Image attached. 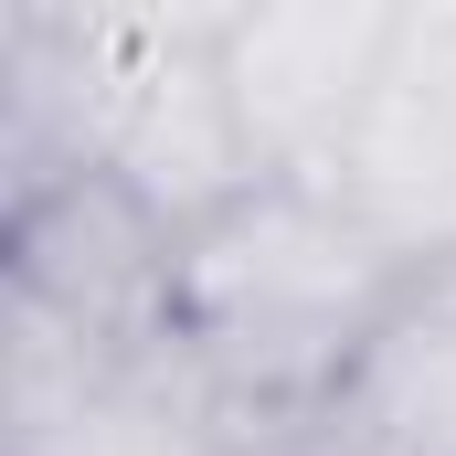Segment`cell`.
<instances>
[{"mask_svg": "<svg viewBox=\"0 0 456 456\" xmlns=\"http://www.w3.org/2000/svg\"><path fill=\"white\" fill-rule=\"evenodd\" d=\"M425 276L350 213L330 181H255L213 224L181 233V308L170 340L213 371L244 425L330 414Z\"/></svg>", "mask_w": 456, "mask_h": 456, "instance_id": "1", "label": "cell"}, {"mask_svg": "<svg viewBox=\"0 0 456 456\" xmlns=\"http://www.w3.org/2000/svg\"><path fill=\"white\" fill-rule=\"evenodd\" d=\"M11 297L64 319L75 340L107 361L170 340L181 308V224L159 202H138L117 170H64L43 191H11Z\"/></svg>", "mask_w": 456, "mask_h": 456, "instance_id": "2", "label": "cell"}, {"mask_svg": "<svg viewBox=\"0 0 456 456\" xmlns=\"http://www.w3.org/2000/svg\"><path fill=\"white\" fill-rule=\"evenodd\" d=\"M403 11L382 0H265L224 21V96L255 149V181H330L371 107Z\"/></svg>", "mask_w": 456, "mask_h": 456, "instance_id": "3", "label": "cell"}, {"mask_svg": "<svg viewBox=\"0 0 456 456\" xmlns=\"http://www.w3.org/2000/svg\"><path fill=\"white\" fill-rule=\"evenodd\" d=\"M414 276H456V11H403V43L330 170Z\"/></svg>", "mask_w": 456, "mask_h": 456, "instance_id": "4", "label": "cell"}, {"mask_svg": "<svg viewBox=\"0 0 456 456\" xmlns=\"http://www.w3.org/2000/svg\"><path fill=\"white\" fill-rule=\"evenodd\" d=\"M244 436L255 425L213 393V371L181 340H159L127 371H107L75 414H53L43 436H11V456H233Z\"/></svg>", "mask_w": 456, "mask_h": 456, "instance_id": "5", "label": "cell"}, {"mask_svg": "<svg viewBox=\"0 0 456 456\" xmlns=\"http://www.w3.org/2000/svg\"><path fill=\"white\" fill-rule=\"evenodd\" d=\"M330 414L382 456H456V297L446 287H425L361 350V371Z\"/></svg>", "mask_w": 456, "mask_h": 456, "instance_id": "6", "label": "cell"}, {"mask_svg": "<svg viewBox=\"0 0 456 456\" xmlns=\"http://www.w3.org/2000/svg\"><path fill=\"white\" fill-rule=\"evenodd\" d=\"M233 456H382V446H361L340 414H297V425H255Z\"/></svg>", "mask_w": 456, "mask_h": 456, "instance_id": "7", "label": "cell"}]
</instances>
